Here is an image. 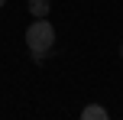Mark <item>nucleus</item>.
I'll list each match as a JSON object with an SVG mask.
<instances>
[{
  "mask_svg": "<svg viewBox=\"0 0 123 120\" xmlns=\"http://www.w3.org/2000/svg\"><path fill=\"white\" fill-rule=\"evenodd\" d=\"M120 58H123V45H120Z\"/></svg>",
  "mask_w": 123,
  "mask_h": 120,
  "instance_id": "4",
  "label": "nucleus"
},
{
  "mask_svg": "<svg viewBox=\"0 0 123 120\" xmlns=\"http://www.w3.org/2000/svg\"><path fill=\"white\" fill-rule=\"evenodd\" d=\"M81 117L84 120H107L110 114H107V107H100V104H87V107L81 110Z\"/></svg>",
  "mask_w": 123,
  "mask_h": 120,
  "instance_id": "3",
  "label": "nucleus"
},
{
  "mask_svg": "<svg viewBox=\"0 0 123 120\" xmlns=\"http://www.w3.org/2000/svg\"><path fill=\"white\" fill-rule=\"evenodd\" d=\"M3 3H6V0H0V6H3Z\"/></svg>",
  "mask_w": 123,
  "mask_h": 120,
  "instance_id": "5",
  "label": "nucleus"
},
{
  "mask_svg": "<svg viewBox=\"0 0 123 120\" xmlns=\"http://www.w3.org/2000/svg\"><path fill=\"white\" fill-rule=\"evenodd\" d=\"M26 45H29V52H32L36 62H42L52 52V45H55V26L49 23V16L32 19V23L26 26Z\"/></svg>",
  "mask_w": 123,
  "mask_h": 120,
  "instance_id": "1",
  "label": "nucleus"
},
{
  "mask_svg": "<svg viewBox=\"0 0 123 120\" xmlns=\"http://www.w3.org/2000/svg\"><path fill=\"white\" fill-rule=\"evenodd\" d=\"M26 10H29L32 19H42V16H49V13H52V0H29Z\"/></svg>",
  "mask_w": 123,
  "mask_h": 120,
  "instance_id": "2",
  "label": "nucleus"
}]
</instances>
